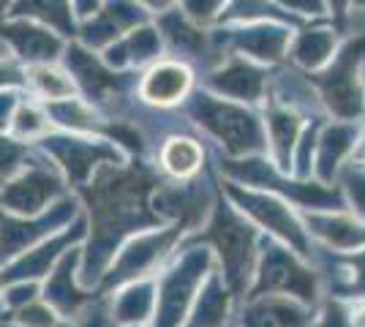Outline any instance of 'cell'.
Segmentation results:
<instances>
[{
    "instance_id": "6da1fadb",
    "label": "cell",
    "mask_w": 365,
    "mask_h": 327,
    "mask_svg": "<svg viewBox=\"0 0 365 327\" xmlns=\"http://www.w3.org/2000/svg\"><path fill=\"white\" fill-rule=\"evenodd\" d=\"M363 66H365V33L349 38L341 49H335L333 61L322 71H314V85L319 90L324 107L338 120H357L365 112L363 93Z\"/></svg>"
},
{
    "instance_id": "7a4b0ae2",
    "label": "cell",
    "mask_w": 365,
    "mask_h": 327,
    "mask_svg": "<svg viewBox=\"0 0 365 327\" xmlns=\"http://www.w3.org/2000/svg\"><path fill=\"white\" fill-rule=\"evenodd\" d=\"M202 243H213L218 251V259L224 267V279L235 292H243L251 284V276L257 270V229L254 224L243 218L235 207L218 204L210 232L199 237Z\"/></svg>"
},
{
    "instance_id": "3957f363",
    "label": "cell",
    "mask_w": 365,
    "mask_h": 327,
    "mask_svg": "<svg viewBox=\"0 0 365 327\" xmlns=\"http://www.w3.org/2000/svg\"><path fill=\"white\" fill-rule=\"evenodd\" d=\"M191 112L199 125H205L215 140L227 147L229 156H259L267 147L264 123L251 109L240 107L227 98L197 95Z\"/></svg>"
},
{
    "instance_id": "277c9868",
    "label": "cell",
    "mask_w": 365,
    "mask_h": 327,
    "mask_svg": "<svg viewBox=\"0 0 365 327\" xmlns=\"http://www.w3.org/2000/svg\"><path fill=\"white\" fill-rule=\"evenodd\" d=\"M227 194L235 202V210H240L251 224H257L259 229L273 234L278 243L289 246L297 256H311L314 254L305 224L281 197H275L270 191L264 194L259 188L237 186V183H227Z\"/></svg>"
},
{
    "instance_id": "5b68a950",
    "label": "cell",
    "mask_w": 365,
    "mask_h": 327,
    "mask_svg": "<svg viewBox=\"0 0 365 327\" xmlns=\"http://www.w3.org/2000/svg\"><path fill=\"white\" fill-rule=\"evenodd\" d=\"M259 295H287L305 306H314L319 295V279L284 243H264L251 286V297Z\"/></svg>"
},
{
    "instance_id": "8992f818",
    "label": "cell",
    "mask_w": 365,
    "mask_h": 327,
    "mask_svg": "<svg viewBox=\"0 0 365 327\" xmlns=\"http://www.w3.org/2000/svg\"><path fill=\"white\" fill-rule=\"evenodd\" d=\"M227 172L232 177L243 180L248 188H270L275 197H289L294 204L317 210H344V197L341 191L324 183H308V180H284V172H275L262 156H245L243 161H227Z\"/></svg>"
},
{
    "instance_id": "52a82bcc",
    "label": "cell",
    "mask_w": 365,
    "mask_h": 327,
    "mask_svg": "<svg viewBox=\"0 0 365 327\" xmlns=\"http://www.w3.org/2000/svg\"><path fill=\"white\" fill-rule=\"evenodd\" d=\"M213 273V259L207 251H188L178 265L167 273L158 289V306H155V322L158 327H178L185 316V308L191 306L194 292L205 276Z\"/></svg>"
},
{
    "instance_id": "ba28073f",
    "label": "cell",
    "mask_w": 365,
    "mask_h": 327,
    "mask_svg": "<svg viewBox=\"0 0 365 327\" xmlns=\"http://www.w3.org/2000/svg\"><path fill=\"white\" fill-rule=\"evenodd\" d=\"M360 140V128L351 120H335L333 125L322 123L319 137H317V150H314V172L319 183L333 186L338 172L344 170L346 158L354 153Z\"/></svg>"
},
{
    "instance_id": "9c48e42d",
    "label": "cell",
    "mask_w": 365,
    "mask_h": 327,
    "mask_svg": "<svg viewBox=\"0 0 365 327\" xmlns=\"http://www.w3.org/2000/svg\"><path fill=\"white\" fill-rule=\"evenodd\" d=\"M308 234H314L333 254H351L365 249V224L341 210H317L308 216Z\"/></svg>"
},
{
    "instance_id": "30bf717a",
    "label": "cell",
    "mask_w": 365,
    "mask_h": 327,
    "mask_svg": "<svg viewBox=\"0 0 365 327\" xmlns=\"http://www.w3.org/2000/svg\"><path fill=\"white\" fill-rule=\"evenodd\" d=\"M229 41L237 52L257 63H278L292 44V31L278 22H251L248 28L229 33Z\"/></svg>"
},
{
    "instance_id": "8fae6325",
    "label": "cell",
    "mask_w": 365,
    "mask_h": 327,
    "mask_svg": "<svg viewBox=\"0 0 365 327\" xmlns=\"http://www.w3.org/2000/svg\"><path fill=\"white\" fill-rule=\"evenodd\" d=\"M210 88L235 104H254L267 90V74L251 61H229L210 74Z\"/></svg>"
},
{
    "instance_id": "7c38bea8",
    "label": "cell",
    "mask_w": 365,
    "mask_h": 327,
    "mask_svg": "<svg viewBox=\"0 0 365 327\" xmlns=\"http://www.w3.org/2000/svg\"><path fill=\"white\" fill-rule=\"evenodd\" d=\"M311 306L287 295H259L243 311V327H308Z\"/></svg>"
},
{
    "instance_id": "4fadbf2b",
    "label": "cell",
    "mask_w": 365,
    "mask_h": 327,
    "mask_svg": "<svg viewBox=\"0 0 365 327\" xmlns=\"http://www.w3.org/2000/svg\"><path fill=\"white\" fill-rule=\"evenodd\" d=\"M303 128V115L297 112L294 104H273L264 115V137L278 161L275 167L284 175L292 172V153H294V145L300 140Z\"/></svg>"
},
{
    "instance_id": "5bb4252c",
    "label": "cell",
    "mask_w": 365,
    "mask_h": 327,
    "mask_svg": "<svg viewBox=\"0 0 365 327\" xmlns=\"http://www.w3.org/2000/svg\"><path fill=\"white\" fill-rule=\"evenodd\" d=\"M191 71L182 63H158L142 79V98L158 104V107H169L182 101L188 90H191Z\"/></svg>"
},
{
    "instance_id": "9a60e30c",
    "label": "cell",
    "mask_w": 365,
    "mask_h": 327,
    "mask_svg": "<svg viewBox=\"0 0 365 327\" xmlns=\"http://www.w3.org/2000/svg\"><path fill=\"white\" fill-rule=\"evenodd\" d=\"M142 19H145V11L139 9L137 0H107L101 14L85 25V38L96 47H104L139 25Z\"/></svg>"
},
{
    "instance_id": "2e32d148",
    "label": "cell",
    "mask_w": 365,
    "mask_h": 327,
    "mask_svg": "<svg viewBox=\"0 0 365 327\" xmlns=\"http://www.w3.org/2000/svg\"><path fill=\"white\" fill-rule=\"evenodd\" d=\"M178 229H169L161 234H148V237H139L134 240L128 249L123 251V256L118 259V265L112 267V281H125V279H137L142 273H148L155 262H161V256L167 254V249L175 243Z\"/></svg>"
},
{
    "instance_id": "e0dca14e",
    "label": "cell",
    "mask_w": 365,
    "mask_h": 327,
    "mask_svg": "<svg viewBox=\"0 0 365 327\" xmlns=\"http://www.w3.org/2000/svg\"><path fill=\"white\" fill-rule=\"evenodd\" d=\"M335 49H338V38H335L333 28L311 25V28L300 31L297 36H292L289 55L300 68L314 74V71H322L327 63L333 61Z\"/></svg>"
},
{
    "instance_id": "ac0fdd59",
    "label": "cell",
    "mask_w": 365,
    "mask_h": 327,
    "mask_svg": "<svg viewBox=\"0 0 365 327\" xmlns=\"http://www.w3.org/2000/svg\"><path fill=\"white\" fill-rule=\"evenodd\" d=\"M55 191H58V180L49 172L33 170L3 191V202L16 213H36L44 207L46 199L55 197Z\"/></svg>"
},
{
    "instance_id": "d6986e66",
    "label": "cell",
    "mask_w": 365,
    "mask_h": 327,
    "mask_svg": "<svg viewBox=\"0 0 365 327\" xmlns=\"http://www.w3.org/2000/svg\"><path fill=\"white\" fill-rule=\"evenodd\" d=\"M202 164H205V150L194 137H172L161 147V167L178 180L199 175Z\"/></svg>"
},
{
    "instance_id": "ffe728a7",
    "label": "cell",
    "mask_w": 365,
    "mask_h": 327,
    "mask_svg": "<svg viewBox=\"0 0 365 327\" xmlns=\"http://www.w3.org/2000/svg\"><path fill=\"white\" fill-rule=\"evenodd\" d=\"M229 316V292L224 279L218 273H210L207 284L202 286L197 300V311L191 319V327H227Z\"/></svg>"
},
{
    "instance_id": "44dd1931",
    "label": "cell",
    "mask_w": 365,
    "mask_h": 327,
    "mask_svg": "<svg viewBox=\"0 0 365 327\" xmlns=\"http://www.w3.org/2000/svg\"><path fill=\"white\" fill-rule=\"evenodd\" d=\"M161 52V36L153 28H139L131 31L123 41L109 47V63L115 66H128V63H148Z\"/></svg>"
},
{
    "instance_id": "7402d4cb",
    "label": "cell",
    "mask_w": 365,
    "mask_h": 327,
    "mask_svg": "<svg viewBox=\"0 0 365 327\" xmlns=\"http://www.w3.org/2000/svg\"><path fill=\"white\" fill-rule=\"evenodd\" d=\"M3 36L28 61H49L61 49V41L55 36H49L46 31H38V28H31V25H9V28H3Z\"/></svg>"
},
{
    "instance_id": "603a6c76",
    "label": "cell",
    "mask_w": 365,
    "mask_h": 327,
    "mask_svg": "<svg viewBox=\"0 0 365 327\" xmlns=\"http://www.w3.org/2000/svg\"><path fill=\"white\" fill-rule=\"evenodd\" d=\"M52 150H55V156L61 158V161H66V167H68V172L74 177H85L98 158L115 156L112 150L101 147V145L93 147L91 142H76V140H52Z\"/></svg>"
},
{
    "instance_id": "cb8c5ba5",
    "label": "cell",
    "mask_w": 365,
    "mask_h": 327,
    "mask_svg": "<svg viewBox=\"0 0 365 327\" xmlns=\"http://www.w3.org/2000/svg\"><path fill=\"white\" fill-rule=\"evenodd\" d=\"M161 31L169 38V44L175 49H180L182 55H199L205 49V36L199 33V28L188 19V16L172 9V14L161 16Z\"/></svg>"
},
{
    "instance_id": "d4e9b609",
    "label": "cell",
    "mask_w": 365,
    "mask_h": 327,
    "mask_svg": "<svg viewBox=\"0 0 365 327\" xmlns=\"http://www.w3.org/2000/svg\"><path fill=\"white\" fill-rule=\"evenodd\" d=\"M221 19L227 22H273V19H289L284 9L275 6V0H227L224 11H221Z\"/></svg>"
},
{
    "instance_id": "484cf974",
    "label": "cell",
    "mask_w": 365,
    "mask_h": 327,
    "mask_svg": "<svg viewBox=\"0 0 365 327\" xmlns=\"http://www.w3.org/2000/svg\"><path fill=\"white\" fill-rule=\"evenodd\" d=\"M14 14L41 16L49 25L61 28L63 33H74L71 22V0H16Z\"/></svg>"
},
{
    "instance_id": "4316f807",
    "label": "cell",
    "mask_w": 365,
    "mask_h": 327,
    "mask_svg": "<svg viewBox=\"0 0 365 327\" xmlns=\"http://www.w3.org/2000/svg\"><path fill=\"white\" fill-rule=\"evenodd\" d=\"M335 286L346 297H360V300H365V249L351 251V256H346L338 265Z\"/></svg>"
},
{
    "instance_id": "83f0119b",
    "label": "cell",
    "mask_w": 365,
    "mask_h": 327,
    "mask_svg": "<svg viewBox=\"0 0 365 327\" xmlns=\"http://www.w3.org/2000/svg\"><path fill=\"white\" fill-rule=\"evenodd\" d=\"M153 311V286L150 284H134L128 292L118 300V319L120 322H142Z\"/></svg>"
},
{
    "instance_id": "f1b7e54d",
    "label": "cell",
    "mask_w": 365,
    "mask_h": 327,
    "mask_svg": "<svg viewBox=\"0 0 365 327\" xmlns=\"http://www.w3.org/2000/svg\"><path fill=\"white\" fill-rule=\"evenodd\" d=\"M338 175H341V183H344V191L349 197L354 216L365 224V167L360 161H346Z\"/></svg>"
},
{
    "instance_id": "f546056e",
    "label": "cell",
    "mask_w": 365,
    "mask_h": 327,
    "mask_svg": "<svg viewBox=\"0 0 365 327\" xmlns=\"http://www.w3.org/2000/svg\"><path fill=\"white\" fill-rule=\"evenodd\" d=\"M28 79L33 82V88L41 95H46V98H63V95H71V90H74V85L63 77L61 71H55L49 66H36V68H31Z\"/></svg>"
},
{
    "instance_id": "4dcf8cb0",
    "label": "cell",
    "mask_w": 365,
    "mask_h": 327,
    "mask_svg": "<svg viewBox=\"0 0 365 327\" xmlns=\"http://www.w3.org/2000/svg\"><path fill=\"white\" fill-rule=\"evenodd\" d=\"M180 3L182 14L188 16L191 22H197V25H207V22L218 19L224 6H227V0H180Z\"/></svg>"
},
{
    "instance_id": "1f68e13d",
    "label": "cell",
    "mask_w": 365,
    "mask_h": 327,
    "mask_svg": "<svg viewBox=\"0 0 365 327\" xmlns=\"http://www.w3.org/2000/svg\"><path fill=\"white\" fill-rule=\"evenodd\" d=\"M314 327H354L349 316V306L344 300H327L322 306L319 319Z\"/></svg>"
},
{
    "instance_id": "d6a6232c",
    "label": "cell",
    "mask_w": 365,
    "mask_h": 327,
    "mask_svg": "<svg viewBox=\"0 0 365 327\" xmlns=\"http://www.w3.org/2000/svg\"><path fill=\"white\" fill-rule=\"evenodd\" d=\"M278 9H284L287 14L294 16H311V19H319L327 14V0H275Z\"/></svg>"
},
{
    "instance_id": "836d02e7",
    "label": "cell",
    "mask_w": 365,
    "mask_h": 327,
    "mask_svg": "<svg viewBox=\"0 0 365 327\" xmlns=\"http://www.w3.org/2000/svg\"><path fill=\"white\" fill-rule=\"evenodd\" d=\"M16 131L19 134H28V137H33V134H41L46 128V120L41 112H36L33 107H22L19 112H16Z\"/></svg>"
},
{
    "instance_id": "e575fe53",
    "label": "cell",
    "mask_w": 365,
    "mask_h": 327,
    "mask_svg": "<svg viewBox=\"0 0 365 327\" xmlns=\"http://www.w3.org/2000/svg\"><path fill=\"white\" fill-rule=\"evenodd\" d=\"M22 325L28 327H58L55 322V313L44 308V306H31L22 311Z\"/></svg>"
},
{
    "instance_id": "d590c367",
    "label": "cell",
    "mask_w": 365,
    "mask_h": 327,
    "mask_svg": "<svg viewBox=\"0 0 365 327\" xmlns=\"http://www.w3.org/2000/svg\"><path fill=\"white\" fill-rule=\"evenodd\" d=\"M22 156V147L9 140H0V172H11Z\"/></svg>"
},
{
    "instance_id": "8d00e7d4",
    "label": "cell",
    "mask_w": 365,
    "mask_h": 327,
    "mask_svg": "<svg viewBox=\"0 0 365 327\" xmlns=\"http://www.w3.org/2000/svg\"><path fill=\"white\" fill-rule=\"evenodd\" d=\"M351 3H357V0H327V11H333L335 16H344L346 11H351Z\"/></svg>"
},
{
    "instance_id": "74e56055",
    "label": "cell",
    "mask_w": 365,
    "mask_h": 327,
    "mask_svg": "<svg viewBox=\"0 0 365 327\" xmlns=\"http://www.w3.org/2000/svg\"><path fill=\"white\" fill-rule=\"evenodd\" d=\"M349 316L354 327H365V300H360L354 308H349Z\"/></svg>"
},
{
    "instance_id": "f35d334b",
    "label": "cell",
    "mask_w": 365,
    "mask_h": 327,
    "mask_svg": "<svg viewBox=\"0 0 365 327\" xmlns=\"http://www.w3.org/2000/svg\"><path fill=\"white\" fill-rule=\"evenodd\" d=\"M14 107V95H0V125L6 123L9 118V109Z\"/></svg>"
},
{
    "instance_id": "ab89813d",
    "label": "cell",
    "mask_w": 365,
    "mask_h": 327,
    "mask_svg": "<svg viewBox=\"0 0 365 327\" xmlns=\"http://www.w3.org/2000/svg\"><path fill=\"white\" fill-rule=\"evenodd\" d=\"M101 0H74V6L79 9V14H93L98 9Z\"/></svg>"
},
{
    "instance_id": "60d3db41",
    "label": "cell",
    "mask_w": 365,
    "mask_h": 327,
    "mask_svg": "<svg viewBox=\"0 0 365 327\" xmlns=\"http://www.w3.org/2000/svg\"><path fill=\"white\" fill-rule=\"evenodd\" d=\"M137 3H145V6L153 9V11H164V9H169L175 0H137Z\"/></svg>"
},
{
    "instance_id": "b9f144b4",
    "label": "cell",
    "mask_w": 365,
    "mask_h": 327,
    "mask_svg": "<svg viewBox=\"0 0 365 327\" xmlns=\"http://www.w3.org/2000/svg\"><path fill=\"white\" fill-rule=\"evenodd\" d=\"M3 82H16V71L9 68V66H0V85Z\"/></svg>"
},
{
    "instance_id": "7bdbcfd3",
    "label": "cell",
    "mask_w": 365,
    "mask_h": 327,
    "mask_svg": "<svg viewBox=\"0 0 365 327\" xmlns=\"http://www.w3.org/2000/svg\"><path fill=\"white\" fill-rule=\"evenodd\" d=\"M357 142H360V150H357V156H360V164L365 167V134Z\"/></svg>"
},
{
    "instance_id": "ee69618b",
    "label": "cell",
    "mask_w": 365,
    "mask_h": 327,
    "mask_svg": "<svg viewBox=\"0 0 365 327\" xmlns=\"http://www.w3.org/2000/svg\"><path fill=\"white\" fill-rule=\"evenodd\" d=\"M6 3H9V0H0V11H6Z\"/></svg>"
},
{
    "instance_id": "f6af8a7d",
    "label": "cell",
    "mask_w": 365,
    "mask_h": 327,
    "mask_svg": "<svg viewBox=\"0 0 365 327\" xmlns=\"http://www.w3.org/2000/svg\"><path fill=\"white\" fill-rule=\"evenodd\" d=\"M357 3H365V0H357Z\"/></svg>"
}]
</instances>
